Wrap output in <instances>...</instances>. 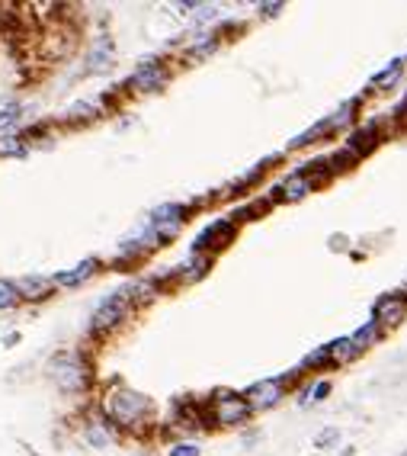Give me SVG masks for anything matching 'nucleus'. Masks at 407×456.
<instances>
[{
  "instance_id": "f257e3e1",
  "label": "nucleus",
  "mask_w": 407,
  "mask_h": 456,
  "mask_svg": "<svg viewBox=\"0 0 407 456\" xmlns=\"http://www.w3.org/2000/svg\"><path fill=\"white\" fill-rule=\"evenodd\" d=\"M52 376L55 382H58L61 389H68V392H74V389L83 386V366L77 363V357H68V354H61V357H55L52 363Z\"/></svg>"
},
{
  "instance_id": "f03ea898",
  "label": "nucleus",
  "mask_w": 407,
  "mask_h": 456,
  "mask_svg": "<svg viewBox=\"0 0 407 456\" xmlns=\"http://www.w3.org/2000/svg\"><path fill=\"white\" fill-rule=\"evenodd\" d=\"M144 408H148V402H144L142 396H135V392H116V396L109 398V411H113L119 421H135Z\"/></svg>"
},
{
  "instance_id": "7ed1b4c3",
  "label": "nucleus",
  "mask_w": 407,
  "mask_h": 456,
  "mask_svg": "<svg viewBox=\"0 0 407 456\" xmlns=\"http://www.w3.org/2000/svg\"><path fill=\"white\" fill-rule=\"evenodd\" d=\"M122 312H125V293H116V296H109L103 305H99L97 312H93V328H109L116 325V321L122 318Z\"/></svg>"
},
{
  "instance_id": "20e7f679",
  "label": "nucleus",
  "mask_w": 407,
  "mask_h": 456,
  "mask_svg": "<svg viewBox=\"0 0 407 456\" xmlns=\"http://www.w3.org/2000/svg\"><path fill=\"white\" fill-rule=\"evenodd\" d=\"M132 84L142 87V90H158V87L164 84V71H160L158 61H144L142 68L132 74Z\"/></svg>"
},
{
  "instance_id": "39448f33",
  "label": "nucleus",
  "mask_w": 407,
  "mask_h": 456,
  "mask_svg": "<svg viewBox=\"0 0 407 456\" xmlns=\"http://www.w3.org/2000/svg\"><path fill=\"white\" fill-rule=\"evenodd\" d=\"M401 315H404V299H401V296L382 299V302L375 305V318L378 321H388V325H392V321L401 318Z\"/></svg>"
},
{
  "instance_id": "423d86ee",
  "label": "nucleus",
  "mask_w": 407,
  "mask_h": 456,
  "mask_svg": "<svg viewBox=\"0 0 407 456\" xmlns=\"http://www.w3.org/2000/svg\"><path fill=\"white\" fill-rule=\"evenodd\" d=\"M221 405H225V408H219V418L228 421V424H231V421H237L241 415H247V402H231V398H221Z\"/></svg>"
},
{
  "instance_id": "0eeeda50",
  "label": "nucleus",
  "mask_w": 407,
  "mask_h": 456,
  "mask_svg": "<svg viewBox=\"0 0 407 456\" xmlns=\"http://www.w3.org/2000/svg\"><path fill=\"white\" fill-rule=\"evenodd\" d=\"M254 402L256 405H270V402H276L280 398V386H273V382H260V386H254Z\"/></svg>"
},
{
  "instance_id": "6e6552de",
  "label": "nucleus",
  "mask_w": 407,
  "mask_h": 456,
  "mask_svg": "<svg viewBox=\"0 0 407 456\" xmlns=\"http://www.w3.org/2000/svg\"><path fill=\"white\" fill-rule=\"evenodd\" d=\"M93 260H83L81 267H74V270H71V274H61L58 276V283H64V286H74V283H81V280H87V276H90V270H93Z\"/></svg>"
},
{
  "instance_id": "1a4fd4ad",
  "label": "nucleus",
  "mask_w": 407,
  "mask_h": 456,
  "mask_svg": "<svg viewBox=\"0 0 407 456\" xmlns=\"http://www.w3.org/2000/svg\"><path fill=\"white\" fill-rule=\"evenodd\" d=\"M16 119H20V103H13V100H7V103H0V129H7V126H13Z\"/></svg>"
},
{
  "instance_id": "9d476101",
  "label": "nucleus",
  "mask_w": 407,
  "mask_h": 456,
  "mask_svg": "<svg viewBox=\"0 0 407 456\" xmlns=\"http://www.w3.org/2000/svg\"><path fill=\"white\" fill-rule=\"evenodd\" d=\"M16 296H20V289H16L13 283L0 280V309H10V305H16Z\"/></svg>"
},
{
  "instance_id": "9b49d317",
  "label": "nucleus",
  "mask_w": 407,
  "mask_h": 456,
  "mask_svg": "<svg viewBox=\"0 0 407 456\" xmlns=\"http://www.w3.org/2000/svg\"><path fill=\"white\" fill-rule=\"evenodd\" d=\"M20 289H23V293H26L29 299H39L42 293H46V280H36V276H32V280H23V283H20Z\"/></svg>"
},
{
  "instance_id": "f8f14e48",
  "label": "nucleus",
  "mask_w": 407,
  "mask_h": 456,
  "mask_svg": "<svg viewBox=\"0 0 407 456\" xmlns=\"http://www.w3.org/2000/svg\"><path fill=\"white\" fill-rule=\"evenodd\" d=\"M401 71H404V65H401V61H394V65H392V68H388V71H385V74H378V77H375V84H378V87H385V84H394V77H398Z\"/></svg>"
},
{
  "instance_id": "ddd939ff",
  "label": "nucleus",
  "mask_w": 407,
  "mask_h": 456,
  "mask_svg": "<svg viewBox=\"0 0 407 456\" xmlns=\"http://www.w3.org/2000/svg\"><path fill=\"white\" fill-rule=\"evenodd\" d=\"M20 152H23L20 138H0V154H20Z\"/></svg>"
},
{
  "instance_id": "4468645a",
  "label": "nucleus",
  "mask_w": 407,
  "mask_h": 456,
  "mask_svg": "<svg viewBox=\"0 0 407 456\" xmlns=\"http://www.w3.org/2000/svg\"><path fill=\"white\" fill-rule=\"evenodd\" d=\"M305 190H308V180H292V183H286V196H289V199L305 196Z\"/></svg>"
},
{
  "instance_id": "2eb2a0df",
  "label": "nucleus",
  "mask_w": 407,
  "mask_h": 456,
  "mask_svg": "<svg viewBox=\"0 0 407 456\" xmlns=\"http://www.w3.org/2000/svg\"><path fill=\"white\" fill-rule=\"evenodd\" d=\"M375 331H378V328H375V321H372V325H366V328L359 331V335L353 337V344H356V347H362L366 341H372V337H375Z\"/></svg>"
},
{
  "instance_id": "dca6fc26",
  "label": "nucleus",
  "mask_w": 407,
  "mask_h": 456,
  "mask_svg": "<svg viewBox=\"0 0 407 456\" xmlns=\"http://www.w3.org/2000/svg\"><path fill=\"white\" fill-rule=\"evenodd\" d=\"M170 456H199V450L193 443H180V447L170 450Z\"/></svg>"
}]
</instances>
